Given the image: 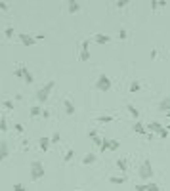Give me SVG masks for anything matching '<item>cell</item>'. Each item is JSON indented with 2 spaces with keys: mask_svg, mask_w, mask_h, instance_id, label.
<instances>
[{
  "mask_svg": "<svg viewBox=\"0 0 170 191\" xmlns=\"http://www.w3.org/2000/svg\"><path fill=\"white\" fill-rule=\"evenodd\" d=\"M138 176H140L141 180H145V182H151V180H153L155 172H153V162H151L149 159H143V161H141V164L138 166Z\"/></svg>",
  "mask_w": 170,
  "mask_h": 191,
  "instance_id": "cell-1",
  "label": "cell"
},
{
  "mask_svg": "<svg viewBox=\"0 0 170 191\" xmlns=\"http://www.w3.org/2000/svg\"><path fill=\"white\" fill-rule=\"evenodd\" d=\"M54 86H55V80H48L42 88H38V90H37V101H38L40 105H42V103H46V100L50 97V94H52Z\"/></svg>",
  "mask_w": 170,
  "mask_h": 191,
  "instance_id": "cell-2",
  "label": "cell"
},
{
  "mask_svg": "<svg viewBox=\"0 0 170 191\" xmlns=\"http://www.w3.org/2000/svg\"><path fill=\"white\" fill-rule=\"evenodd\" d=\"M44 176H46L44 164H42L40 161H33V162H31V180L37 182V180H40V178H44Z\"/></svg>",
  "mask_w": 170,
  "mask_h": 191,
  "instance_id": "cell-3",
  "label": "cell"
},
{
  "mask_svg": "<svg viewBox=\"0 0 170 191\" xmlns=\"http://www.w3.org/2000/svg\"><path fill=\"white\" fill-rule=\"evenodd\" d=\"M111 86H113V82L105 73H101L100 76H97V80H96V90L97 92H109Z\"/></svg>",
  "mask_w": 170,
  "mask_h": 191,
  "instance_id": "cell-4",
  "label": "cell"
},
{
  "mask_svg": "<svg viewBox=\"0 0 170 191\" xmlns=\"http://www.w3.org/2000/svg\"><path fill=\"white\" fill-rule=\"evenodd\" d=\"M88 46H90V40H84L82 42V48H80V54H79V59L80 61H90V50H88Z\"/></svg>",
  "mask_w": 170,
  "mask_h": 191,
  "instance_id": "cell-5",
  "label": "cell"
},
{
  "mask_svg": "<svg viewBox=\"0 0 170 191\" xmlns=\"http://www.w3.org/2000/svg\"><path fill=\"white\" fill-rule=\"evenodd\" d=\"M17 37H19V40H21V44H23V46H33L34 42H37V40H34V37H33V34H29V33H19Z\"/></svg>",
  "mask_w": 170,
  "mask_h": 191,
  "instance_id": "cell-6",
  "label": "cell"
},
{
  "mask_svg": "<svg viewBox=\"0 0 170 191\" xmlns=\"http://www.w3.org/2000/svg\"><path fill=\"white\" fill-rule=\"evenodd\" d=\"M63 111H65L67 115H75L76 113V105L71 101L69 97H65V100H63Z\"/></svg>",
  "mask_w": 170,
  "mask_h": 191,
  "instance_id": "cell-7",
  "label": "cell"
},
{
  "mask_svg": "<svg viewBox=\"0 0 170 191\" xmlns=\"http://www.w3.org/2000/svg\"><path fill=\"white\" fill-rule=\"evenodd\" d=\"M8 155H10V145H8V141H6V140H0V162L8 157Z\"/></svg>",
  "mask_w": 170,
  "mask_h": 191,
  "instance_id": "cell-8",
  "label": "cell"
},
{
  "mask_svg": "<svg viewBox=\"0 0 170 191\" xmlns=\"http://www.w3.org/2000/svg\"><path fill=\"white\" fill-rule=\"evenodd\" d=\"M94 42H96V44H100V46L109 44L111 37H109V34H103V33H97V34H94Z\"/></svg>",
  "mask_w": 170,
  "mask_h": 191,
  "instance_id": "cell-9",
  "label": "cell"
},
{
  "mask_svg": "<svg viewBox=\"0 0 170 191\" xmlns=\"http://www.w3.org/2000/svg\"><path fill=\"white\" fill-rule=\"evenodd\" d=\"M132 132H134V134H138V136H147L145 124H143V122H140V121H136V122H134V126H132Z\"/></svg>",
  "mask_w": 170,
  "mask_h": 191,
  "instance_id": "cell-10",
  "label": "cell"
},
{
  "mask_svg": "<svg viewBox=\"0 0 170 191\" xmlns=\"http://www.w3.org/2000/svg\"><path fill=\"white\" fill-rule=\"evenodd\" d=\"M50 138H48V136H42V138H38V147H40V151H48V149H50Z\"/></svg>",
  "mask_w": 170,
  "mask_h": 191,
  "instance_id": "cell-11",
  "label": "cell"
},
{
  "mask_svg": "<svg viewBox=\"0 0 170 191\" xmlns=\"http://www.w3.org/2000/svg\"><path fill=\"white\" fill-rule=\"evenodd\" d=\"M117 168L120 172H128V159L126 157H119L117 159Z\"/></svg>",
  "mask_w": 170,
  "mask_h": 191,
  "instance_id": "cell-12",
  "label": "cell"
},
{
  "mask_svg": "<svg viewBox=\"0 0 170 191\" xmlns=\"http://www.w3.org/2000/svg\"><path fill=\"white\" fill-rule=\"evenodd\" d=\"M159 111H170V96H165L162 100L159 101Z\"/></svg>",
  "mask_w": 170,
  "mask_h": 191,
  "instance_id": "cell-13",
  "label": "cell"
},
{
  "mask_svg": "<svg viewBox=\"0 0 170 191\" xmlns=\"http://www.w3.org/2000/svg\"><path fill=\"white\" fill-rule=\"evenodd\" d=\"M23 80H25L27 84H33V82H34V76H33L31 71L27 69V65H23Z\"/></svg>",
  "mask_w": 170,
  "mask_h": 191,
  "instance_id": "cell-14",
  "label": "cell"
},
{
  "mask_svg": "<svg viewBox=\"0 0 170 191\" xmlns=\"http://www.w3.org/2000/svg\"><path fill=\"white\" fill-rule=\"evenodd\" d=\"M126 182V176H111L109 178V183H113V186H122V183Z\"/></svg>",
  "mask_w": 170,
  "mask_h": 191,
  "instance_id": "cell-15",
  "label": "cell"
},
{
  "mask_svg": "<svg viewBox=\"0 0 170 191\" xmlns=\"http://www.w3.org/2000/svg\"><path fill=\"white\" fill-rule=\"evenodd\" d=\"M69 13H79L80 12V4L76 2V0H69Z\"/></svg>",
  "mask_w": 170,
  "mask_h": 191,
  "instance_id": "cell-16",
  "label": "cell"
},
{
  "mask_svg": "<svg viewBox=\"0 0 170 191\" xmlns=\"http://www.w3.org/2000/svg\"><path fill=\"white\" fill-rule=\"evenodd\" d=\"M126 109H128V113H130L134 118H138V121H140V111H138L136 105H134V103H126Z\"/></svg>",
  "mask_w": 170,
  "mask_h": 191,
  "instance_id": "cell-17",
  "label": "cell"
},
{
  "mask_svg": "<svg viewBox=\"0 0 170 191\" xmlns=\"http://www.w3.org/2000/svg\"><path fill=\"white\" fill-rule=\"evenodd\" d=\"M128 90H130V94H136V92H140V90H141V82H140V80H130Z\"/></svg>",
  "mask_w": 170,
  "mask_h": 191,
  "instance_id": "cell-18",
  "label": "cell"
},
{
  "mask_svg": "<svg viewBox=\"0 0 170 191\" xmlns=\"http://www.w3.org/2000/svg\"><path fill=\"white\" fill-rule=\"evenodd\" d=\"M96 159H97V157H96L94 153H88V155H84L82 164H86V166H88V164H94V162H96Z\"/></svg>",
  "mask_w": 170,
  "mask_h": 191,
  "instance_id": "cell-19",
  "label": "cell"
},
{
  "mask_svg": "<svg viewBox=\"0 0 170 191\" xmlns=\"http://www.w3.org/2000/svg\"><path fill=\"white\" fill-rule=\"evenodd\" d=\"M96 121L100 122V124H109V122H113V121H115V118H113L111 115H100V117L96 118Z\"/></svg>",
  "mask_w": 170,
  "mask_h": 191,
  "instance_id": "cell-20",
  "label": "cell"
},
{
  "mask_svg": "<svg viewBox=\"0 0 170 191\" xmlns=\"http://www.w3.org/2000/svg\"><path fill=\"white\" fill-rule=\"evenodd\" d=\"M120 147V141L119 140H109V151H117Z\"/></svg>",
  "mask_w": 170,
  "mask_h": 191,
  "instance_id": "cell-21",
  "label": "cell"
},
{
  "mask_svg": "<svg viewBox=\"0 0 170 191\" xmlns=\"http://www.w3.org/2000/svg\"><path fill=\"white\" fill-rule=\"evenodd\" d=\"M38 115H42V107L40 105H33L31 107V117H38Z\"/></svg>",
  "mask_w": 170,
  "mask_h": 191,
  "instance_id": "cell-22",
  "label": "cell"
},
{
  "mask_svg": "<svg viewBox=\"0 0 170 191\" xmlns=\"http://www.w3.org/2000/svg\"><path fill=\"white\" fill-rule=\"evenodd\" d=\"M145 191H161V187L155 182H149V183H145Z\"/></svg>",
  "mask_w": 170,
  "mask_h": 191,
  "instance_id": "cell-23",
  "label": "cell"
},
{
  "mask_svg": "<svg viewBox=\"0 0 170 191\" xmlns=\"http://www.w3.org/2000/svg\"><path fill=\"white\" fill-rule=\"evenodd\" d=\"M13 75H16V79H23V63H19V67H16Z\"/></svg>",
  "mask_w": 170,
  "mask_h": 191,
  "instance_id": "cell-24",
  "label": "cell"
},
{
  "mask_svg": "<svg viewBox=\"0 0 170 191\" xmlns=\"http://www.w3.org/2000/svg\"><path fill=\"white\" fill-rule=\"evenodd\" d=\"M59 140H61V134L59 132H54L52 136H50V143H59Z\"/></svg>",
  "mask_w": 170,
  "mask_h": 191,
  "instance_id": "cell-25",
  "label": "cell"
},
{
  "mask_svg": "<svg viewBox=\"0 0 170 191\" xmlns=\"http://www.w3.org/2000/svg\"><path fill=\"white\" fill-rule=\"evenodd\" d=\"M73 157H75V151H73V149H67V153H65V157H63V161H65V162H71V161H73Z\"/></svg>",
  "mask_w": 170,
  "mask_h": 191,
  "instance_id": "cell-26",
  "label": "cell"
},
{
  "mask_svg": "<svg viewBox=\"0 0 170 191\" xmlns=\"http://www.w3.org/2000/svg\"><path fill=\"white\" fill-rule=\"evenodd\" d=\"M8 130V121L4 117H0V132H6Z\"/></svg>",
  "mask_w": 170,
  "mask_h": 191,
  "instance_id": "cell-27",
  "label": "cell"
},
{
  "mask_svg": "<svg viewBox=\"0 0 170 191\" xmlns=\"http://www.w3.org/2000/svg\"><path fill=\"white\" fill-rule=\"evenodd\" d=\"M100 151H101V153L109 151V140H103V141H101V145H100Z\"/></svg>",
  "mask_w": 170,
  "mask_h": 191,
  "instance_id": "cell-28",
  "label": "cell"
},
{
  "mask_svg": "<svg viewBox=\"0 0 170 191\" xmlns=\"http://www.w3.org/2000/svg\"><path fill=\"white\" fill-rule=\"evenodd\" d=\"M4 107L8 109V111H13V109H16V105H13L12 100H6V101H4Z\"/></svg>",
  "mask_w": 170,
  "mask_h": 191,
  "instance_id": "cell-29",
  "label": "cell"
},
{
  "mask_svg": "<svg viewBox=\"0 0 170 191\" xmlns=\"http://www.w3.org/2000/svg\"><path fill=\"white\" fill-rule=\"evenodd\" d=\"M128 4H130V0H117L115 2L117 8H124V6H128Z\"/></svg>",
  "mask_w": 170,
  "mask_h": 191,
  "instance_id": "cell-30",
  "label": "cell"
},
{
  "mask_svg": "<svg viewBox=\"0 0 170 191\" xmlns=\"http://www.w3.org/2000/svg\"><path fill=\"white\" fill-rule=\"evenodd\" d=\"M119 38H120V40H126V38H128V31H126V29H120V31H119Z\"/></svg>",
  "mask_w": 170,
  "mask_h": 191,
  "instance_id": "cell-31",
  "label": "cell"
},
{
  "mask_svg": "<svg viewBox=\"0 0 170 191\" xmlns=\"http://www.w3.org/2000/svg\"><path fill=\"white\" fill-rule=\"evenodd\" d=\"M4 34H6V38H12V37H13V27H12V25H10V27H6Z\"/></svg>",
  "mask_w": 170,
  "mask_h": 191,
  "instance_id": "cell-32",
  "label": "cell"
},
{
  "mask_svg": "<svg viewBox=\"0 0 170 191\" xmlns=\"http://www.w3.org/2000/svg\"><path fill=\"white\" fill-rule=\"evenodd\" d=\"M13 191H27L23 183H13Z\"/></svg>",
  "mask_w": 170,
  "mask_h": 191,
  "instance_id": "cell-33",
  "label": "cell"
},
{
  "mask_svg": "<svg viewBox=\"0 0 170 191\" xmlns=\"http://www.w3.org/2000/svg\"><path fill=\"white\" fill-rule=\"evenodd\" d=\"M159 138H161V140H166V138H170V132H168V130L165 128V130H162V132L159 134Z\"/></svg>",
  "mask_w": 170,
  "mask_h": 191,
  "instance_id": "cell-34",
  "label": "cell"
},
{
  "mask_svg": "<svg viewBox=\"0 0 170 191\" xmlns=\"http://www.w3.org/2000/svg\"><path fill=\"white\" fill-rule=\"evenodd\" d=\"M88 136H90V140H94V138H97V130H96V128H92V130H88Z\"/></svg>",
  "mask_w": 170,
  "mask_h": 191,
  "instance_id": "cell-35",
  "label": "cell"
},
{
  "mask_svg": "<svg viewBox=\"0 0 170 191\" xmlns=\"http://www.w3.org/2000/svg\"><path fill=\"white\" fill-rule=\"evenodd\" d=\"M101 141H103V140H101L100 136H97V138H94V140H92V143H94V145H97V147H100V145H101Z\"/></svg>",
  "mask_w": 170,
  "mask_h": 191,
  "instance_id": "cell-36",
  "label": "cell"
},
{
  "mask_svg": "<svg viewBox=\"0 0 170 191\" xmlns=\"http://www.w3.org/2000/svg\"><path fill=\"white\" fill-rule=\"evenodd\" d=\"M16 130H17L19 134H23V132H25V128H23V124H21V122H17V124H16Z\"/></svg>",
  "mask_w": 170,
  "mask_h": 191,
  "instance_id": "cell-37",
  "label": "cell"
},
{
  "mask_svg": "<svg viewBox=\"0 0 170 191\" xmlns=\"http://www.w3.org/2000/svg\"><path fill=\"white\" fill-rule=\"evenodd\" d=\"M149 4H151V10H153V12H155V10H157V8H159V2H157V0H151V2H149Z\"/></svg>",
  "mask_w": 170,
  "mask_h": 191,
  "instance_id": "cell-38",
  "label": "cell"
},
{
  "mask_svg": "<svg viewBox=\"0 0 170 191\" xmlns=\"http://www.w3.org/2000/svg\"><path fill=\"white\" fill-rule=\"evenodd\" d=\"M0 10H2V12H8L10 8H8V4H6V2H0Z\"/></svg>",
  "mask_w": 170,
  "mask_h": 191,
  "instance_id": "cell-39",
  "label": "cell"
},
{
  "mask_svg": "<svg viewBox=\"0 0 170 191\" xmlns=\"http://www.w3.org/2000/svg\"><path fill=\"white\" fill-rule=\"evenodd\" d=\"M40 117H44V118H50V111H46V109H42V115Z\"/></svg>",
  "mask_w": 170,
  "mask_h": 191,
  "instance_id": "cell-40",
  "label": "cell"
},
{
  "mask_svg": "<svg viewBox=\"0 0 170 191\" xmlns=\"http://www.w3.org/2000/svg\"><path fill=\"white\" fill-rule=\"evenodd\" d=\"M149 55H151V59H157V55H159V52H157V50H151V54H149Z\"/></svg>",
  "mask_w": 170,
  "mask_h": 191,
  "instance_id": "cell-41",
  "label": "cell"
},
{
  "mask_svg": "<svg viewBox=\"0 0 170 191\" xmlns=\"http://www.w3.org/2000/svg\"><path fill=\"white\" fill-rule=\"evenodd\" d=\"M136 191H145V183H140V186H136Z\"/></svg>",
  "mask_w": 170,
  "mask_h": 191,
  "instance_id": "cell-42",
  "label": "cell"
},
{
  "mask_svg": "<svg viewBox=\"0 0 170 191\" xmlns=\"http://www.w3.org/2000/svg\"><path fill=\"white\" fill-rule=\"evenodd\" d=\"M157 2H159V8H165V6L168 4V2H166V0H157Z\"/></svg>",
  "mask_w": 170,
  "mask_h": 191,
  "instance_id": "cell-43",
  "label": "cell"
},
{
  "mask_svg": "<svg viewBox=\"0 0 170 191\" xmlns=\"http://www.w3.org/2000/svg\"><path fill=\"white\" fill-rule=\"evenodd\" d=\"M46 37V34H42V33H38V34H34V40H42V38H44Z\"/></svg>",
  "mask_w": 170,
  "mask_h": 191,
  "instance_id": "cell-44",
  "label": "cell"
},
{
  "mask_svg": "<svg viewBox=\"0 0 170 191\" xmlns=\"http://www.w3.org/2000/svg\"><path fill=\"white\" fill-rule=\"evenodd\" d=\"M165 115H166V118H170V111H166V113H165Z\"/></svg>",
  "mask_w": 170,
  "mask_h": 191,
  "instance_id": "cell-45",
  "label": "cell"
},
{
  "mask_svg": "<svg viewBox=\"0 0 170 191\" xmlns=\"http://www.w3.org/2000/svg\"><path fill=\"white\" fill-rule=\"evenodd\" d=\"M165 128H166V130H168V132H170V124H168V126H165Z\"/></svg>",
  "mask_w": 170,
  "mask_h": 191,
  "instance_id": "cell-46",
  "label": "cell"
}]
</instances>
